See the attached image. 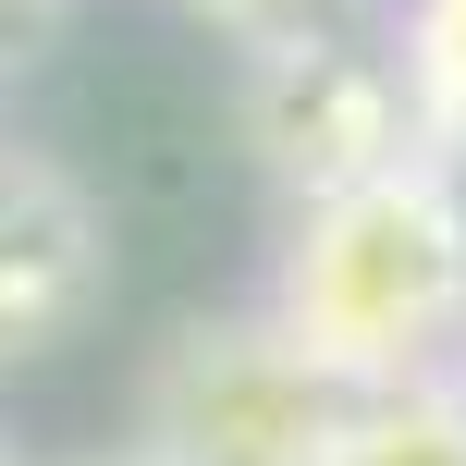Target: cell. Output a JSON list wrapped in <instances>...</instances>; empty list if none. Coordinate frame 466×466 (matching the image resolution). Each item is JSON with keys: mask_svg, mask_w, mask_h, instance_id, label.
Wrapping results in <instances>:
<instances>
[{"mask_svg": "<svg viewBox=\"0 0 466 466\" xmlns=\"http://www.w3.org/2000/svg\"><path fill=\"white\" fill-rule=\"evenodd\" d=\"M258 319L344 405L393 380H442L466 331V185L442 160H393L344 197H307Z\"/></svg>", "mask_w": 466, "mask_h": 466, "instance_id": "obj_1", "label": "cell"}, {"mask_svg": "<svg viewBox=\"0 0 466 466\" xmlns=\"http://www.w3.org/2000/svg\"><path fill=\"white\" fill-rule=\"evenodd\" d=\"M331 393L295 344H282L258 307H221V319H185L136 380V466H319L331 454Z\"/></svg>", "mask_w": 466, "mask_h": 466, "instance_id": "obj_2", "label": "cell"}, {"mask_svg": "<svg viewBox=\"0 0 466 466\" xmlns=\"http://www.w3.org/2000/svg\"><path fill=\"white\" fill-rule=\"evenodd\" d=\"M246 147L282 197H344L393 160H430L418 147V111L393 86V49L356 37V25H307L282 49H246Z\"/></svg>", "mask_w": 466, "mask_h": 466, "instance_id": "obj_3", "label": "cell"}, {"mask_svg": "<svg viewBox=\"0 0 466 466\" xmlns=\"http://www.w3.org/2000/svg\"><path fill=\"white\" fill-rule=\"evenodd\" d=\"M111 295V221L49 147L0 136V369H37Z\"/></svg>", "mask_w": 466, "mask_h": 466, "instance_id": "obj_4", "label": "cell"}, {"mask_svg": "<svg viewBox=\"0 0 466 466\" xmlns=\"http://www.w3.org/2000/svg\"><path fill=\"white\" fill-rule=\"evenodd\" d=\"M319 466H466V380H393V393H356L331 418Z\"/></svg>", "mask_w": 466, "mask_h": 466, "instance_id": "obj_5", "label": "cell"}, {"mask_svg": "<svg viewBox=\"0 0 466 466\" xmlns=\"http://www.w3.org/2000/svg\"><path fill=\"white\" fill-rule=\"evenodd\" d=\"M380 49H393L405 111H418V147L454 172V147H466V0H405Z\"/></svg>", "mask_w": 466, "mask_h": 466, "instance_id": "obj_6", "label": "cell"}, {"mask_svg": "<svg viewBox=\"0 0 466 466\" xmlns=\"http://www.w3.org/2000/svg\"><path fill=\"white\" fill-rule=\"evenodd\" d=\"M197 25H221L233 49H282V37H307V25H344L356 0H185Z\"/></svg>", "mask_w": 466, "mask_h": 466, "instance_id": "obj_7", "label": "cell"}, {"mask_svg": "<svg viewBox=\"0 0 466 466\" xmlns=\"http://www.w3.org/2000/svg\"><path fill=\"white\" fill-rule=\"evenodd\" d=\"M49 13H62V0H0V25H49Z\"/></svg>", "mask_w": 466, "mask_h": 466, "instance_id": "obj_8", "label": "cell"}, {"mask_svg": "<svg viewBox=\"0 0 466 466\" xmlns=\"http://www.w3.org/2000/svg\"><path fill=\"white\" fill-rule=\"evenodd\" d=\"M74 466H136V454H74Z\"/></svg>", "mask_w": 466, "mask_h": 466, "instance_id": "obj_9", "label": "cell"}, {"mask_svg": "<svg viewBox=\"0 0 466 466\" xmlns=\"http://www.w3.org/2000/svg\"><path fill=\"white\" fill-rule=\"evenodd\" d=\"M0 466H25V454H13V442H0Z\"/></svg>", "mask_w": 466, "mask_h": 466, "instance_id": "obj_10", "label": "cell"}]
</instances>
